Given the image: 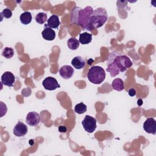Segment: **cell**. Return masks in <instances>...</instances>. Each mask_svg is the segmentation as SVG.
<instances>
[{"mask_svg":"<svg viewBox=\"0 0 156 156\" xmlns=\"http://www.w3.org/2000/svg\"><path fill=\"white\" fill-rule=\"evenodd\" d=\"M92 40V35L88 32H83L79 35V43L82 44H87Z\"/></svg>","mask_w":156,"mask_h":156,"instance_id":"16","label":"cell"},{"mask_svg":"<svg viewBox=\"0 0 156 156\" xmlns=\"http://www.w3.org/2000/svg\"><path fill=\"white\" fill-rule=\"evenodd\" d=\"M42 85L45 90H49V91L55 90L57 88H60V87L57 80L55 78L50 76L47 77L43 80L42 82Z\"/></svg>","mask_w":156,"mask_h":156,"instance_id":"6","label":"cell"},{"mask_svg":"<svg viewBox=\"0 0 156 156\" xmlns=\"http://www.w3.org/2000/svg\"><path fill=\"white\" fill-rule=\"evenodd\" d=\"M144 130L148 133L153 135L156 133V121L153 118H148L144 121L143 124Z\"/></svg>","mask_w":156,"mask_h":156,"instance_id":"7","label":"cell"},{"mask_svg":"<svg viewBox=\"0 0 156 156\" xmlns=\"http://www.w3.org/2000/svg\"><path fill=\"white\" fill-rule=\"evenodd\" d=\"M32 19V14L29 12H24L21 14L20 16V21L24 25H27L31 23Z\"/></svg>","mask_w":156,"mask_h":156,"instance_id":"17","label":"cell"},{"mask_svg":"<svg viewBox=\"0 0 156 156\" xmlns=\"http://www.w3.org/2000/svg\"><path fill=\"white\" fill-rule=\"evenodd\" d=\"M112 87L113 90L118 91H121L124 89V82L122 79L120 78H116L115 79L112 83Z\"/></svg>","mask_w":156,"mask_h":156,"instance_id":"15","label":"cell"},{"mask_svg":"<svg viewBox=\"0 0 156 156\" xmlns=\"http://www.w3.org/2000/svg\"><path fill=\"white\" fill-rule=\"evenodd\" d=\"M47 20V14L44 12H40L35 16L36 22L40 24H44Z\"/></svg>","mask_w":156,"mask_h":156,"instance_id":"20","label":"cell"},{"mask_svg":"<svg viewBox=\"0 0 156 156\" xmlns=\"http://www.w3.org/2000/svg\"><path fill=\"white\" fill-rule=\"evenodd\" d=\"M82 125L87 132L93 133L96 128V119L93 116L86 115L82 121Z\"/></svg>","mask_w":156,"mask_h":156,"instance_id":"5","label":"cell"},{"mask_svg":"<svg viewBox=\"0 0 156 156\" xmlns=\"http://www.w3.org/2000/svg\"><path fill=\"white\" fill-rule=\"evenodd\" d=\"M128 93L130 96H134L136 94V90L134 88H130L129 89Z\"/></svg>","mask_w":156,"mask_h":156,"instance_id":"23","label":"cell"},{"mask_svg":"<svg viewBox=\"0 0 156 156\" xmlns=\"http://www.w3.org/2000/svg\"><path fill=\"white\" fill-rule=\"evenodd\" d=\"M80 45L79 41L75 37H71L67 41V46L71 50H76Z\"/></svg>","mask_w":156,"mask_h":156,"instance_id":"18","label":"cell"},{"mask_svg":"<svg viewBox=\"0 0 156 156\" xmlns=\"http://www.w3.org/2000/svg\"><path fill=\"white\" fill-rule=\"evenodd\" d=\"M93 9L90 6L82 9L80 7H75L71 13V21L83 30H89V21Z\"/></svg>","mask_w":156,"mask_h":156,"instance_id":"2","label":"cell"},{"mask_svg":"<svg viewBox=\"0 0 156 156\" xmlns=\"http://www.w3.org/2000/svg\"><path fill=\"white\" fill-rule=\"evenodd\" d=\"M45 28L43 29V30L41 32L42 37L45 40L48 41H52L55 38V32L48 26L47 24H44Z\"/></svg>","mask_w":156,"mask_h":156,"instance_id":"12","label":"cell"},{"mask_svg":"<svg viewBox=\"0 0 156 156\" xmlns=\"http://www.w3.org/2000/svg\"><path fill=\"white\" fill-rule=\"evenodd\" d=\"M74 73L73 68L69 65H63L59 69V74L64 79H70L73 76Z\"/></svg>","mask_w":156,"mask_h":156,"instance_id":"11","label":"cell"},{"mask_svg":"<svg viewBox=\"0 0 156 156\" xmlns=\"http://www.w3.org/2000/svg\"><path fill=\"white\" fill-rule=\"evenodd\" d=\"M72 65L77 69L83 68L85 65V60L81 56H76L71 60Z\"/></svg>","mask_w":156,"mask_h":156,"instance_id":"13","label":"cell"},{"mask_svg":"<svg viewBox=\"0 0 156 156\" xmlns=\"http://www.w3.org/2000/svg\"><path fill=\"white\" fill-rule=\"evenodd\" d=\"M1 82L5 86L13 87L15 81V77L12 73L10 71H6L1 76Z\"/></svg>","mask_w":156,"mask_h":156,"instance_id":"10","label":"cell"},{"mask_svg":"<svg viewBox=\"0 0 156 156\" xmlns=\"http://www.w3.org/2000/svg\"><path fill=\"white\" fill-rule=\"evenodd\" d=\"M60 22L59 20V18L57 15H52L47 20V25L51 29H57L60 26Z\"/></svg>","mask_w":156,"mask_h":156,"instance_id":"14","label":"cell"},{"mask_svg":"<svg viewBox=\"0 0 156 156\" xmlns=\"http://www.w3.org/2000/svg\"><path fill=\"white\" fill-rule=\"evenodd\" d=\"M87 78L90 82L94 84H100L105 80V71L99 66H93L88 70Z\"/></svg>","mask_w":156,"mask_h":156,"instance_id":"4","label":"cell"},{"mask_svg":"<svg viewBox=\"0 0 156 156\" xmlns=\"http://www.w3.org/2000/svg\"><path fill=\"white\" fill-rule=\"evenodd\" d=\"M87 105L83 102L77 104L74 107V112L79 115L84 113L87 111Z\"/></svg>","mask_w":156,"mask_h":156,"instance_id":"19","label":"cell"},{"mask_svg":"<svg viewBox=\"0 0 156 156\" xmlns=\"http://www.w3.org/2000/svg\"><path fill=\"white\" fill-rule=\"evenodd\" d=\"M1 16V20L3 19V18H10L12 16V12L11 10H10L8 8L4 9L1 13H0Z\"/></svg>","mask_w":156,"mask_h":156,"instance_id":"22","label":"cell"},{"mask_svg":"<svg viewBox=\"0 0 156 156\" xmlns=\"http://www.w3.org/2000/svg\"><path fill=\"white\" fill-rule=\"evenodd\" d=\"M106 71L112 77L118 75L119 72H124L130 68L133 63L130 58L118 52H112L110 54L107 60Z\"/></svg>","mask_w":156,"mask_h":156,"instance_id":"1","label":"cell"},{"mask_svg":"<svg viewBox=\"0 0 156 156\" xmlns=\"http://www.w3.org/2000/svg\"><path fill=\"white\" fill-rule=\"evenodd\" d=\"M108 15L106 10L102 7H99L93 10L89 21V30L92 31L102 27L107 21Z\"/></svg>","mask_w":156,"mask_h":156,"instance_id":"3","label":"cell"},{"mask_svg":"<svg viewBox=\"0 0 156 156\" xmlns=\"http://www.w3.org/2000/svg\"><path fill=\"white\" fill-rule=\"evenodd\" d=\"M14 55L13 49L10 47H5L2 52V55L6 58H10Z\"/></svg>","mask_w":156,"mask_h":156,"instance_id":"21","label":"cell"},{"mask_svg":"<svg viewBox=\"0 0 156 156\" xmlns=\"http://www.w3.org/2000/svg\"><path fill=\"white\" fill-rule=\"evenodd\" d=\"M27 126L21 121L18 122L13 129V133L16 136H23L27 133Z\"/></svg>","mask_w":156,"mask_h":156,"instance_id":"9","label":"cell"},{"mask_svg":"<svg viewBox=\"0 0 156 156\" xmlns=\"http://www.w3.org/2000/svg\"><path fill=\"white\" fill-rule=\"evenodd\" d=\"M40 116L38 113L35 112H30L27 115L26 122L30 126H36L40 123Z\"/></svg>","mask_w":156,"mask_h":156,"instance_id":"8","label":"cell"},{"mask_svg":"<svg viewBox=\"0 0 156 156\" xmlns=\"http://www.w3.org/2000/svg\"><path fill=\"white\" fill-rule=\"evenodd\" d=\"M58 131L61 133L66 132V127L64 126H60L58 127Z\"/></svg>","mask_w":156,"mask_h":156,"instance_id":"24","label":"cell"}]
</instances>
